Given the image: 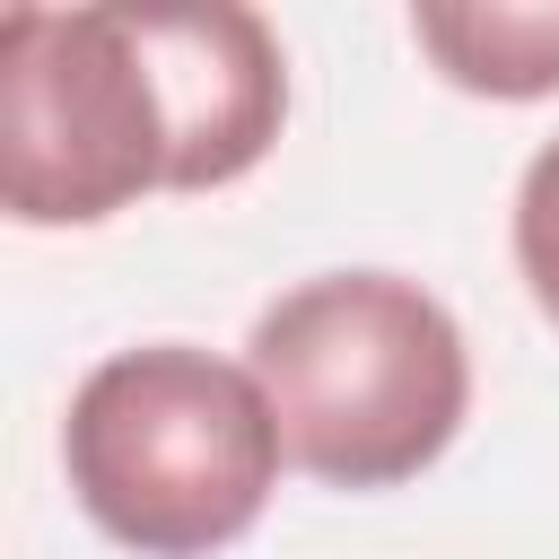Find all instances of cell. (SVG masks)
I'll return each instance as SVG.
<instances>
[{
	"mask_svg": "<svg viewBox=\"0 0 559 559\" xmlns=\"http://www.w3.org/2000/svg\"><path fill=\"white\" fill-rule=\"evenodd\" d=\"M411 44L463 96L498 105L559 96V0H419Z\"/></svg>",
	"mask_w": 559,
	"mask_h": 559,
	"instance_id": "5",
	"label": "cell"
},
{
	"mask_svg": "<svg viewBox=\"0 0 559 559\" xmlns=\"http://www.w3.org/2000/svg\"><path fill=\"white\" fill-rule=\"evenodd\" d=\"M280 419L253 367L192 341H140L79 376L61 463L87 524L140 559H210L245 542L280 489Z\"/></svg>",
	"mask_w": 559,
	"mask_h": 559,
	"instance_id": "2",
	"label": "cell"
},
{
	"mask_svg": "<svg viewBox=\"0 0 559 559\" xmlns=\"http://www.w3.org/2000/svg\"><path fill=\"white\" fill-rule=\"evenodd\" d=\"M131 26L175 114V192H218L253 175L288 122L280 35L236 0H131Z\"/></svg>",
	"mask_w": 559,
	"mask_h": 559,
	"instance_id": "4",
	"label": "cell"
},
{
	"mask_svg": "<svg viewBox=\"0 0 559 559\" xmlns=\"http://www.w3.org/2000/svg\"><path fill=\"white\" fill-rule=\"evenodd\" d=\"M515 271H524L533 306L559 323V140H542L515 183Z\"/></svg>",
	"mask_w": 559,
	"mask_h": 559,
	"instance_id": "6",
	"label": "cell"
},
{
	"mask_svg": "<svg viewBox=\"0 0 559 559\" xmlns=\"http://www.w3.org/2000/svg\"><path fill=\"white\" fill-rule=\"evenodd\" d=\"M245 367L271 393L280 445L323 489L419 480L472 411V349L445 297L402 271H323L253 314Z\"/></svg>",
	"mask_w": 559,
	"mask_h": 559,
	"instance_id": "1",
	"label": "cell"
},
{
	"mask_svg": "<svg viewBox=\"0 0 559 559\" xmlns=\"http://www.w3.org/2000/svg\"><path fill=\"white\" fill-rule=\"evenodd\" d=\"M140 192H175V114L157 61L114 9L0 17V201L17 227H96Z\"/></svg>",
	"mask_w": 559,
	"mask_h": 559,
	"instance_id": "3",
	"label": "cell"
}]
</instances>
